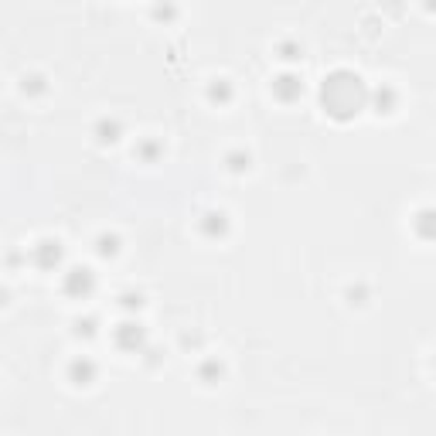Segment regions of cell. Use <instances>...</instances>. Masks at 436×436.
<instances>
[{
  "mask_svg": "<svg viewBox=\"0 0 436 436\" xmlns=\"http://www.w3.org/2000/svg\"><path fill=\"white\" fill-rule=\"evenodd\" d=\"M365 99H368V92L355 72H334L324 79L320 103H324V113H331L334 119H351L355 113H361Z\"/></svg>",
  "mask_w": 436,
  "mask_h": 436,
  "instance_id": "cell-1",
  "label": "cell"
},
{
  "mask_svg": "<svg viewBox=\"0 0 436 436\" xmlns=\"http://www.w3.org/2000/svg\"><path fill=\"white\" fill-rule=\"evenodd\" d=\"M113 341H116L119 351H130V355H137V351L143 348V327H140V324H133V320H126V324H119V327H116Z\"/></svg>",
  "mask_w": 436,
  "mask_h": 436,
  "instance_id": "cell-2",
  "label": "cell"
},
{
  "mask_svg": "<svg viewBox=\"0 0 436 436\" xmlns=\"http://www.w3.org/2000/svg\"><path fill=\"white\" fill-rule=\"evenodd\" d=\"M92 286H96V277H92V270H85V266H76V270H69V277H65V293L69 297H89L92 293Z\"/></svg>",
  "mask_w": 436,
  "mask_h": 436,
  "instance_id": "cell-3",
  "label": "cell"
},
{
  "mask_svg": "<svg viewBox=\"0 0 436 436\" xmlns=\"http://www.w3.org/2000/svg\"><path fill=\"white\" fill-rule=\"evenodd\" d=\"M300 92H304V82L297 79V76H290V72L273 82V96H277L279 103H293V99H300Z\"/></svg>",
  "mask_w": 436,
  "mask_h": 436,
  "instance_id": "cell-4",
  "label": "cell"
},
{
  "mask_svg": "<svg viewBox=\"0 0 436 436\" xmlns=\"http://www.w3.org/2000/svg\"><path fill=\"white\" fill-rule=\"evenodd\" d=\"M58 259H62V245L58 242H51V238H44L35 245V263H38L41 270H51V266H58Z\"/></svg>",
  "mask_w": 436,
  "mask_h": 436,
  "instance_id": "cell-5",
  "label": "cell"
},
{
  "mask_svg": "<svg viewBox=\"0 0 436 436\" xmlns=\"http://www.w3.org/2000/svg\"><path fill=\"white\" fill-rule=\"evenodd\" d=\"M69 378H72V385H92L96 382V365L89 358H76L69 365Z\"/></svg>",
  "mask_w": 436,
  "mask_h": 436,
  "instance_id": "cell-6",
  "label": "cell"
},
{
  "mask_svg": "<svg viewBox=\"0 0 436 436\" xmlns=\"http://www.w3.org/2000/svg\"><path fill=\"white\" fill-rule=\"evenodd\" d=\"M208 99H215V103H229L232 99V85L229 79H215L208 85Z\"/></svg>",
  "mask_w": 436,
  "mask_h": 436,
  "instance_id": "cell-7",
  "label": "cell"
},
{
  "mask_svg": "<svg viewBox=\"0 0 436 436\" xmlns=\"http://www.w3.org/2000/svg\"><path fill=\"white\" fill-rule=\"evenodd\" d=\"M119 238L116 236H99V256H116Z\"/></svg>",
  "mask_w": 436,
  "mask_h": 436,
  "instance_id": "cell-8",
  "label": "cell"
},
{
  "mask_svg": "<svg viewBox=\"0 0 436 436\" xmlns=\"http://www.w3.org/2000/svg\"><path fill=\"white\" fill-rule=\"evenodd\" d=\"M99 143H113L116 140V133H119V123H99Z\"/></svg>",
  "mask_w": 436,
  "mask_h": 436,
  "instance_id": "cell-9",
  "label": "cell"
},
{
  "mask_svg": "<svg viewBox=\"0 0 436 436\" xmlns=\"http://www.w3.org/2000/svg\"><path fill=\"white\" fill-rule=\"evenodd\" d=\"M123 307H126V311L143 307V297H140V293H123Z\"/></svg>",
  "mask_w": 436,
  "mask_h": 436,
  "instance_id": "cell-10",
  "label": "cell"
},
{
  "mask_svg": "<svg viewBox=\"0 0 436 436\" xmlns=\"http://www.w3.org/2000/svg\"><path fill=\"white\" fill-rule=\"evenodd\" d=\"M283 51H286L283 58H290V62H293V58H304V48H297V44H283Z\"/></svg>",
  "mask_w": 436,
  "mask_h": 436,
  "instance_id": "cell-11",
  "label": "cell"
}]
</instances>
